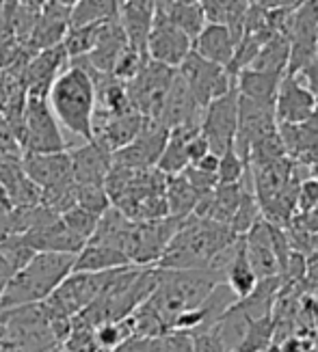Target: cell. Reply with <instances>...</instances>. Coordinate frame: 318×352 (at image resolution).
<instances>
[{"label": "cell", "instance_id": "obj_33", "mask_svg": "<svg viewBox=\"0 0 318 352\" xmlns=\"http://www.w3.org/2000/svg\"><path fill=\"white\" fill-rule=\"evenodd\" d=\"M151 342H154V352H193L191 333L187 331H167Z\"/></svg>", "mask_w": 318, "mask_h": 352}, {"label": "cell", "instance_id": "obj_24", "mask_svg": "<svg viewBox=\"0 0 318 352\" xmlns=\"http://www.w3.org/2000/svg\"><path fill=\"white\" fill-rule=\"evenodd\" d=\"M119 0H81L70 13V26L104 24L119 18Z\"/></svg>", "mask_w": 318, "mask_h": 352}, {"label": "cell", "instance_id": "obj_30", "mask_svg": "<svg viewBox=\"0 0 318 352\" xmlns=\"http://www.w3.org/2000/svg\"><path fill=\"white\" fill-rule=\"evenodd\" d=\"M59 219L63 221V225L70 229V232H72L74 236H78V238L85 240V242H87L91 236H94L96 227H98V221H100V217H96V214L87 212V210L81 208V206L70 208L67 212L61 214Z\"/></svg>", "mask_w": 318, "mask_h": 352}, {"label": "cell", "instance_id": "obj_44", "mask_svg": "<svg viewBox=\"0 0 318 352\" xmlns=\"http://www.w3.org/2000/svg\"><path fill=\"white\" fill-rule=\"evenodd\" d=\"M173 3H182V5H195V3H202V0H173Z\"/></svg>", "mask_w": 318, "mask_h": 352}, {"label": "cell", "instance_id": "obj_20", "mask_svg": "<svg viewBox=\"0 0 318 352\" xmlns=\"http://www.w3.org/2000/svg\"><path fill=\"white\" fill-rule=\"evenodd\" d=\"M282 78L284 76L275 74V72L245 67L236 74L234 87L238 91V96H242V98L257 100V102H275Z\"/></svg>", "mask_w": 318, "mask_h": 352}, {"label": "cell", "instance_id": "obj_28", "mask_svg": "<svg viewBox=\"0 0 318 352\" xmlns=\"http://www.w3.org/2000/svg\"><path fill=\"white\" fill-rule=\"evenodd\" d=\"M132 338V331L128 324V318L124 320H109L94 327V342L102 350H117L126 340Z\"/></svg>", "mask_w": 318, "mask_h": 352}, {"label": "cell", "instance_id": "obj_45", "mask_svg": "<svg viewBox=\"0 0 318 352\" xmlns=\"http://www.w3.org/2000/svg\"><path fill=\"white\" fill-rule=\"evenodd\" d=\"M5 126V117H3V113H0V128Z\"/></svg>", "mask_w": 318, "mask_h": 352}, {"label": "cell", "instance_id": "obj_4", "mask_svg": "<svg viewBox=\"0 0 318 352\" xmlns=\"http://www.w3.org/2000/svg\"><path fill=\"white\" fill-rule=\"evenodd\" d=\"M184 219L165 217L156 221H139L130 225L121 251L126 253L132 266H156L167 244L171 242Z\"/></svg>", "mask_w": 318, "mask_h": 352}, {"label": "cell", "instance_id": "obj_37", "mask_svg": "<svg viewBox=\"0 0 318 352\" xmlns=\"http://www.w3.org/2000/svg\"><path fill=\"white\" fill-rule=\"evenodd\" d=\"M210 151V145L206 141V136L202 132L193 134L189 143H187V158H189V164H195L200 158H204Z\"/></svg>", "mask_w": 318, "mask_h": 352}, {"label": "cell", "instance_id": "obj_46", "mask_svg": "<svg viewBox=\"0 0 318 352\" xmlns=\"http://www.w3.org/2000/svg\"><path fill=\"white\" fill-rule=\"evenodd\" d=\"M303 3H306V0H299V5H303Z\"/></svg>", "mask_w": 318, "mask_h": 352}, {"label": "cell", "instance_id": "obj_7", "mask_svg": "<svg viewBox=\"0 0 318 352\" xmlns=\"http://www.w3.org/2000/svg\"><path fill=\"white\" fill-rule=\"evenodd\" d=\"M173 76H176L173 67L160 65L156 60L147 58L141 72L130 82H126V94L132 109L147 119H156L162 98L167 94V89H169Z\"/></svg>", "mask_w": 318, "mask_h": 352}, {"label": "cell", "instance_id": "obj_11", "mask_svg": "<svg viewBox=\"0 0 318 352\" xmlns=\"http://www.w3.org/2000/svg\"><path fill=\"white\" fill-rule=\"evenodd\" d=\"M202 113H204V109L197 104L189 85L182 80L176 72L173 80H171L169 89H167V94L162 98L156 121L160 126H165L167 130H171V128L187 126V124H200Z\"/></svg>", "mask_w": 318, "mask_h": 352}, {"label": "cell", "instance_id": "obj_18", "mask_svg": "<svg viewBox=\"0 0 318 352\" xmlns=\"http://www.w3.org/2000/svg\"><path fill=\"white\" fill-rule=\"evenodd\" d=\"M132 266L124 251L117 247H109V244L100 242H87L85 247L76 253L74 268L72 272H106L115 268Z\"/></svg>", "mask_w": 318, "mask_h": 352}, {"label": "cell", "instance_id": "obj_15", "mask_svg": "<svg viewBox=\"0 0 318 352\" xmlns=\"http://www.w3.org/2000/svg\"><path fill=\"white\" fill-rule=\"evenodd\" d=\"M245 242V253L251 268L255 270L257 279H266V277H275L282 272L279 259L273 249V238H271V223L260 219L249 232L242 236Z\"/></svg>", "mask_w": 318, "mask_h": 352}, {"label": "cell", "instance_id": "obj_16", "mask_svg": "<svg viewBox=\"0 0 318 352\" xmlns=\"http://www.w3.org/2000/svg\"><path fill=\"white\" fill-rule=\"evenodd\" d=\"M72 177L76 184H98L104 186V179L113 166V154L104 149L98 141H89L83 147L70 151Z\"/></svg>", "mask_w": 318, "mask_h": 352}, {"label": "cell", "instance_id": "obj_1", "mask_svg": "<svg viewBox=\"0 0 318 352\" xmlns=\"http://www.w3.org/2000/svg\"><path fill=\"white\" fill-rule=\"evenodd\" d=\"M238 236L227 225L210 219L187 217L171 242L167 244L156 268L184 270V268H210L215 257L234 244Z\"/></svg>", "mask_w": 318, "mask_h": 352}, {"label": "cell", "instance_id": "obj_26", "mask_svg": "<svg viewBox=\"0 0 318 352\" xmlns=\"http://www.w3.org/2000/svg\"><path fill=\"white\" fill-rule=\"evenodd\" d=\"M273 335H275V320L273 316H262L249 322L245 338H242L236 352H266V348L273 344Z\"/></svg>", "mask_w": 318, "mask_h": 352}, {"label": "cell", "instance_id": "obj_19", "mask_svg": "<svg viewBox=\"0 0 318 352\" xmlns=\"http://www.w3.org/2000/svg\"><path fill=\"white\" fill-rule=\"evenodd\" d=\"M223 281L225 285L232 289V294L236 296V300H242L247 298L255 285H257V274L255 270L251 268L249 259H247V253H245V242H242V236L236 238V244H234V253L230 257V262L223 268Z\"/></svg>", "mask_w": 318, "mask_h": 352}, {"label": "cell", "instance_id": "obj_14", "mask_svg": "<svg viewBox=\"0 0 318 352\" xmlns=\"http://www.w3.org/2000/svg\"><path fill=\"white\" fill-rule=\"evenodd\" d=\"M70 13L67 9H61L52 3H45L39 9L35 26L30 30L28 39L22 43V48L30 54H37L45 48H54L63 41L70 28Z\"/></svg>", "mask_w": 318, "mask_h": 352}, {"label": "cell", "instance_id": "obj_29", "mask_svg": "<svg viewBox=\"0 0 318 352\" xmlns=\"http://www.w3.org/2000/svg\"><path fill=\"white\" fill-rule=\"evenodd\" d=\"M76 206L85 208L87 212L96 214V217H102L113 204L104 186H98V184H76Z\"/></svg>", "mask_w": 318, "mask_h": 352}, {"label": "cell", "instance_id": "obj_38", "mask_svg": "<svg viewBox=\"0 0 318 352\" xmlns=\"http://www.w3.org/2000/svg\"><path fill=\"white\" fill-rule=\"evenodd\" d=\"M117 352H154V342L147 338H130L117 348Z\"/></svg>", "mask_w": 318, "mask_h": 352}, {"label": "cell", "instance_id": "obj_25", "mask_svg": "<svg viewBox=\"0 0 318 352\" xmlns=\"http://www.w3.org/2000/svg\"><path fill=\"white\" fill-rule=\"evenodd\" d=\"M260 219H262V210H260V204H257L255 190L251 188V184H242L240 201L230 221V229L236 236H245Z\"/></svg>", "mask_w": 318, "mask_h": 352}, {"label": "cell", "instance_id": "obj_6", "mask_svg": "<svg viewBox=\"0 0 318 352\" xmlns=\"http://www.w3.org/2000/svg\"><path fill=\"white\" fill-rule=\"evenodd\" d=\"M176 72L180 78L189 85L191 94L195 96L197 104H200L202 109H206L212 100L230 94L234 89V78L227 74L225 67L210 63V60L202 58L193 50L187 54V58L182 60Z\"/></svg>", "mask_w": 318, "mask_h": 352}, {"label": "cell", "instance_id": "obj_31", "mask_svg": "<svg viewBox=\"0 0 318 352\" xmlns=\"http://www.w3.org/2000/svg\"><path fill=\"white\" fill-rule=\"evenodd\" d=\"M245 160H242L238 154L234 145L227 147L223 154L219 156V169H217V179L219 184H238L242 182V177H245V171H247Z\"/></svg>", "mask_w": 318, "mask_h": 352}, {"label": "cell", "instance_id": "obj_43", "mask_svg": "<svg viewBox=\"0 0 318 352\" xmlns=\"http://www.w3.org/2000/svg\"><path fill=\"white\" fill-rule=\"evenodd\" d=\"M310 173H312V179H316V182H318V158L310 164Z\"/></svg>", "mask_w": 318, "mask_h": 352}, {"label": "cell", "instance_id": "obj_39", "mask_svg": "<svg viewBox=\"0 0 318 352\" xmlns=\"http://www.w3.org/2000/svg\"><path fill=\"white\" fill-rule=\"evenodd\" d=\"M191 166H195V169H200V171H204V173H212V175H217V169H219V156L217 154H212V151H208V154L204 156V158H200L195 164H191Z\"/></svg>", "mask_w": 318, "mask_h": 352}, {"label": "cell", "instance_id": "obj_10", "mask_svg": "<svg viewBox=\"0 0 318 352\" xmlns=\"http://www.w3.org/2000/svg\"><path fill=\"white\" fill-rule=\"evenodd\" d=\"M191 45L193 41L178 26L167 20L165 13L154 11V22H151V30L145 45L149 60H156L160 65L178 69L182 60L191 52Z\"/></svg>", "mask_w": 318, "mask_h": 352}, {"label": "cell", "instance_id": "obj_8", "mask_svg": "<svg viewBox=\"0 0 318 352\" xmlns=\"http://www.w3.org/2000/svg\"><path fill=\"white\" fill-rule=\"evenodd\" d=\"M238 128V91L236 87L217 100H212L200 121V132L206 136L212 154L221 156L227 147L234 145V136Z\"/></svg>", "mask_w": 318, "mask_h": 352}, {"label": "cell", "instance_id": "obj_48", "mask_svg": "<svg viewBox=\"0 0 318 352\" xmlns=\"http://www.w3.org/2000/svg\"><path fill=\"white\" fill-rule=\"evenodd\" d=\"M251 3H253V0H251Z\"/></svg>", "mask_w": 318, "mask_h": 352}, {"label": "cell", "instance_id": "obj_22", "mask_svg": "<svg viewBox=\"0 0 318 352\" xmlns=\"http://www.w3.org/2000/svg\"><path fill=\"white\" fill-rule=\"evenodd\" d=\"M202 195H197L195 188L184 179V175H167L165 184V201H167V212L173 219H187L193 214L197 199Z\"/></svg>", "mask_w": 318, "mask_h": 352}, {"label": "cell", "instance_id": "obj_21", "mask_svg": "<svg viewBox=\"0 0 318 352\" xmlns=\"http://www.w3.org/2000/svg\"><path fill=\"white\" fill-rule=\"evenodd\" d=\"M154 11H160L167 15L173 26H178L182 33H184L191 41L202 33V28L208 24L206 15L200 3L195 5H182V3H173V0H167V3L158 5Z\"/></svg>", "mask_w": 318, "mask_h": 352}, {"label": "cell", "instance_id": "obj_27", "mask_svg": "<svg viewBox=\"0 0 318 352\" xmlns=\"http://www.w3.org/2000/svg\"><path fill=\"white\" fill-rule=\"evenodd\" d=\"M102 24H85V26H70L63 37V48L67 52V58L87 56L91 48L96 45L98 33Z\"/></svg>", "mask_w": 318, "mask_h": 352}, {"label": "cell", "instance_id": "obj_35", "mask_svg": "<svg viewBox=\"0 0 318 352\" xmlns=\"http://www.w3.org/2000/svg\"><path fill=\"white\" fill-rule=\"evenodd\" d=\"M202 9L206 15V22L210 24H225L227 13H230L234 0H202Z\"/></svg>", "mask_w": 318, "mask_h": 352}, {"label": "cell", "instance_id": "obj_32", "mask_svg": "<svg viewBox=\"0 0 318 352\" xmlns=\"http://www.w3.org/2000/svg\"><path fill=\"white\" fill-rule=\"evenodd\" d=\"M145 60H147V54H143V52H139V50H134V48H124L121 50V54L117 56V60H115V67H113V74L111 76H115L117 80H121V82H130L136 74L141 72V67L145 65Z\"/></svg>", "mask_w": 318, "mask_h": 352}, {"label": "cell", "instance_id": "obj_9", "mask_svg": "<svg viewBox=\"0 0 318 352\" xmlns=\"http://www.w3.org/2000/svg\"><path fill=\"white\" fill-rule=\"evenodd\" d=\"M167 136H169V130L160 126L156 119H145L139 136L113 154V164L132 171H145L149 166H156Z\"/></svg>", "mask_w": 318, "mask_h": 352}, {"label": "cell", "instance_id": "obj_12", "mask_svg": "<svg viewBox=\"0 0 318 352\" xmlns=\"http://www.w3.org/2000/svg\"><path fill=\"white\" fill-rule=\"evenodd\" d=\"M20 162L24 175L41 190L65 182H74L70 151H56V154H30V151H24Z\"/></svg>", "mask_w": 318, "mask_h": 352}, {"label": "cell", "instance_id": "obj_5", "mask_svg": "<svg viewBox=\"0 0 318 352\" xmlns=\"http://www.w3.org/2000/svg\"><path fill=\"white\" fill-rule=\"evenodd\" d=\"M22 149L30 154L70 151V143L61 134L59 121L54 119L45 96H26Z\"/></svg>", "mask_w": 318, "mask_h": 352}, {"label": "cell", "instance_id": "obj_2", "mask_svg": "<svg viewBox=\"0 0 318 352\" xmlns=\"http://www.w3.org/2000/svg\"><path fill=\"white\" fill-rule=\"evenodd\" d=\"M48 104L54 119L74 136L94 141V113H96V85L91 74L81 65L70 63L61 72L48 91Z\"/></svg>", "mask_w": 318, "mask_h": 352}, {"label": "cell", "instance_id": "obj_23", "mask_svg": "<svg viewBox=\"0 0 318 352\" xmlns=\"http://www.w3.org/2000/svg\"><path fill=\"white\" fill-rule=\"evenodd\" d=\"M288 56H290V41L284 33H275L260 50H257L255 58L251 60V69H264V72H275L286 76L288 67Z\"/></svg>", "mask_w": 318, "mask_h": 352}, {"label": "cell", "instance_id": "obj_17", "mask_svg": "<svg viewBox=\"0 0 318 352\" xmlns=\"http://www.w3.org/2000/svg\"><path fill=\"white\" fill-rule=\"evenodd\" d=\"M191 50L200 54L202 58L210 60V63L227 67L232 63V56L236 50V41L230 33V28L225 24H206L202 33L193 39Z\"/></svg>", "mask_w": 318, "mask_h": 352}, {"label": "cell", "instance_id": "obj_42", "mask_svg": "<svg viewBox=\"0 0 318 352\" xmlns=\"http://www.w3.org/2000/svg\"><path fill=\"white\" fill-rule=\"evenodd\" d=\"M20 3L26 7H33V9H41L45 5V0H20Z\"/></svg>", "mask_w": 318, "mask_h": 352}, {"label": "cell", "instance_id": "obj_13", "mask_svg": "<svg viewBox=\"0 0 318 352\" xmlns=\"http://www.w3.org/2000/svg\"><path fill=\"white\" fill-rule=\"evenodd\" d=\"M316 115V98L295 76H284L275 96V119L279 124H303Z\"/></svg>", "mask_w": 318, "mask_h": 352}, {"label": "cell", "instance_id": "obj_36", "mask_svg": "<svg viewBox=\"0 0 318 352\" xmlns=\"http://www.w3.org/2000/svg\"><path fill=\"white\" fill-rule=\"evenodd\" d=\"M297 206L301 212H312L318 208V182L306 179L297 190Z\"/></svg>", "mask_w": 318, "mask_h": 352}, {"label": "cell", "instance_id": "obj_40", "mask_svg": "<svg viewBox=\"0 0 318 352\" xmlns=\"http://www.w3.org/2000/svg\"><path fill=\"white\" fill-rule=\"evenodd\" d=\"M13 272H15V270L11 268V264L3 257V253H0V294H3V289H5V285H7V281L11 279V274H13Z\"/></svg>", "mask_w": 318, "mask_h": 352}, {"label": "cell", "instance_id": "obj_41", "mask_svg": "<svg viewBox=\"0 0 318 352\" xmlns=\"http://www.w3.org/2000/svg\"><path fill=\"white\" fill-rule=\"evenodd\" d=\"M45 3H52V5H56V7H61V9H67V11H72L76 5L81 3V0H45Z\"/></svg>", "mask_w": 318, "mask_h": 352}, {"label": "cell", "instance_id": "obj_3", "mask_svg": "<svg viewBox=\"0 0 318 352\" xmlns=\"http://www.w3.org/2000/svg\"><path fill=\"white\" fill-rule=\"evenodd\" d=\"M74 259V253H35L11 274L0 294V311L43 302L72 272Z\"/></svg>", "mask_w": 318, "mask_h": 352}, {"label": "cell", "instance_id": "obj_34", "mask_svg": "<svg viewBox=\"0 0 318 352\" xmlns=\"http://www.w3.org/2000/svg\"><path fill=\"white\" fill-rule=\"evenodd\" d=\"M191 344H193V352H227L223 340L219 338L215 329L193 331Z\"/></svg>", "mask_w": 318, "mask_h": 352}, {"label": "cell", "instance_id": "obj_47", "mask_svg": "<svg viewBox=\"0 0 318 352\" xmlns=\"http://www.w3.org/2000/svg\"><path fill=\"white\" fill-rule=\"evenodd\" d=\"M121 3H124V0H119V5H121Z\"/></svg>", "mask_w": 318, "mask_h": 352}]
</instances>
